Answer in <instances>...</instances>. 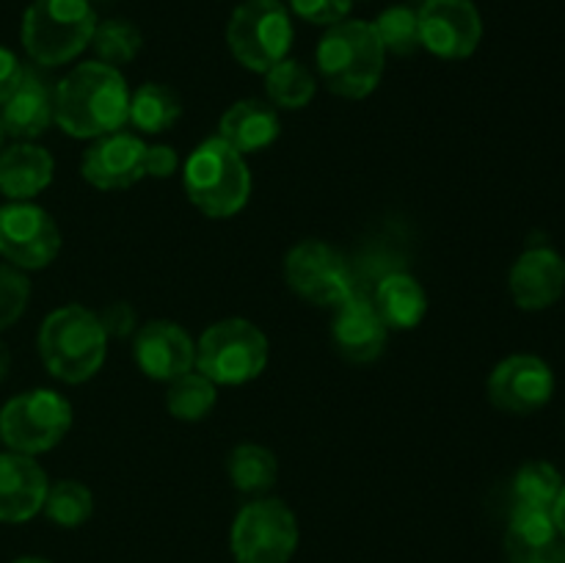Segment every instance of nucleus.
<instances>
[{"label":"nucleus","mask_w":565,"mask_h":563,"mask_svg":"<svg viewBox=\"0 0 565 563\" xmlns=\"http://www.w3.org/2000/svg\"><path fill=\"white\" fill-rule=\"evenodd\" d=\"M39 357L64 384H83L97 375L108 357V334L97 312L81 304L50 312L39 329Z\"/></svg>","instance_id":"obj_3"},{"label":"nucleus","mask_w":565,"mask_h":563,"mask_svg":"<svg viewBox=\"0 0 565 563\" xmlns=\"http://www.w3.org/2000/svg\"><path fill=\"white\" fill-rule=\"evenodd\" d=\"M147 144L132 132H110L97 138L81 160V174L99 191H121L136 185L143 174Z\"/></svg>","instance_id":"obj_15"},{"label":"nucleus","mask_w":565,"mask_h":563,"mask_svg":"<svg viewBox=\"0 0 565 563\" xmlns=\"http://www.w3.org/2000/svg\"><path fill=\"white\" fill-rule=\"evenodd\" d=\"M188 202L207 219H232L246 208L252 196V174L246 158L224 138H207L199 144L182 169Z\"/></svg>","instance_id":"obj_4"},{"label":"nucleus","mask_w":565,"mask_h":563,"mask_svg":"<svg viewBox=\"0 0 565 563\" xmlns=\"http://www.w3.org/2000/svg\"><path fill=\"white\" fill-rule=\"evenodd\" d=\"M419 14V42L436 59L463 61L480 47L483 17L472 0H423Z\"/></svg>","instance_id":"obj_12"},{"label":"nucleus","mask_w":565,"mask_h":563,"mask_svg":"<svg viewBox=\"0 0 565 563\" xmlns=\"http://www.w3.org/2000/svg\"><path fill=\"white\" fill-rule=\"evenodd\" d=\"M55 160L44 147L17 141L0 149V193L11 202H28L53 182Z\"/></svg>","instance_id":"obj_21"},{"label":"nucleus","mask_w":565,"mask_h":563,"mask_svg":"<svg viewBox=\"0 0 565 563\" xmlns=\"http://www.w3.org/2000/svg\"><path fill=\"white\" fill-rule=\"evenodd\" d=\"M265 92L276 110H298L312 103L318 81L301 61L285 59L265 72Z\"/></svg>","instance_id":"obj_26"},{"label":"nucleus","mask_w":565,"mask_h":563,"mask_svg":"<svg viewBox=\"0 0 565 563\" xmlns=\"http://www.w3.org/2000/svg\"><path fill=\"white\" fill-rule=\"evenodd\" d=\"M226 472H230L232 486L243 495H265L274 489L276 478H279V461L274 453L263 445H246L232 447L230 458H226Z\"/></svg>","instance_id":"obj_25"},{"label":"nucleus","mask_w":565,"mask_h":563,"mask_svg":"<svg viewBox=\"0 0 565 563\" xmlns=\"http://www.w3.org/2000/svg\"><path fill=\"white\" fill-rule=\"evenodd\" d=\"M268 364V337L246 318L207 326L196 340V370L215 386L248 384Z\"/></svg>","instance_id":"obj_6"},{"label":"nucleus","mask_w":565,"mask_h":563,"mask_svg":"<svg viewBox=\"0 0 565 563\" xmlns=\"http://www.w3.org/2000/svg\"><path fill=\"white\" fill-rule=\"evenodd\" d=\"M97 318H99V323H103L105 334L119 337V340H121V337L132 334V331H136V326H138L136 309H132L127 301L108 304V307H105L103 312L97 315Z\"/></svg>","instance_id":"obj_34"},{"label":"nucleus","mask_w":565,"mask_h":563,"mask_svg":"<svg viewBox=\"0 0 565 563\" xmlns=\"http://www.w3.org/2000/svg\"><path fill=\"white\" fill-rule=\"evenodd\" d=\"M375 33H379L381 44H384L386 53L392 55H414L423 42H419V14L417 9L406 3L390 6L379 14V20L373 22Z\"/></svg>","instance_id":"obj_30"},{"label":"nucleus","mask_w":565,"mask_h":563,"mask_svg":"<svg viewBox=\"0 0 565 563\" xmlns=\"http://www.w3.org/2000/svg\"><path fill=\"white\" fill-rule=\"evenodd\" d=\"M370 298H373L386 329L395 331L417 329L428 312V296H425L423 285L406 270H390L381 276Z\"/></svg>","instance_id":"obj_22"},{"label":"nucleus","mask_w":565,"mask_h":563,"mask_svg":"<svg viewBox=\"0 0 565 563\" xmlns=\"http://www.w3.org/2000/svg\"><path fill=\"white\" fill-rule=\"evenodd\" d=\"M61 252V230L53 215L31 202L0 208V257L20 270L47 268Z\"/></svg>","instance_id":"obj_11"},{"label":"nucleus","mask_w":565,"mask_h":563,"mask_svg":"<svg viewBox=\"0 0 565 563\" xmlns=\"http://www.w3.org/2000/svg\"><path fill=\"white\" fill-rule=\"evenodd\" d=\"M557 535L561 533H557L552 508L524 506V502H516L511 511V519H508V533H505L508 557H511V563H519L522 557H527L530 552L552 544Z\"/></svg>","instance_id":"obj_23"},{"label":"nucleus","mask_w":565,"mask_h":563,"mask_svg":"<svg viewBox=\"0 0 565 563\" xmlns=\"http://www.w3.org/2000/svg\"><path fill=\"white\" fill-rule=\"evenodd\" d=\"M88 47H94L97 61H103V64H110L119 70V66L136 61V55L141 53V47H143V36H141V31L132 25V22L105 20V22H97L92 44H88Z\"/></svg>","instance_id":"obj_29"},{"label":"nucleus","mask_w":565,"mask_h":563,"mask_svg":"<svg viewBox=\"0 0 565 563\" xmlns=\"http://www.w3.org/2000/svg\"><path fill=\"white\" fill-rule=\"evenodd\" d=\"M285 279L315 307H340L356 290L348 259L323 241L296 243L285 259Z\"/></svg>","instance_id":"obj_10"},{"label":"nucleus","mask_w":565,"mask_h":563,"mask_svg":"<svg viewBox=\"0 0 565 563\" xmlns=\"http://www.w3.org/2000/svg\"><path fill=\"white\" fill-rule=\"evenodd\" d=\"M565 480L561 469L552 467L550 461H530L513 475V497L524 506L552 508L561 497Z\"/></svg>","instance_id":"obj_31"},{"label":"nucleus","mask_w":565,"mask_h":563,"mask_svg":"<svg viewBox=\"0 0 565 563\" xmlns=\"http://www.w3.org/2000/svg\"><path fill=\"white\" fill-rule=\"evenodd\" d=\"M22 77H25V66H22V61L17 59L9 47H0V105L17 92Z\"/></svg>","instance_id":"obj_35"},{"label":"nucleus","mask_w":565,"mask_h":563,"mask_svg":"<svg viewBox=\"0 0 565 563\" xmlns=\"http://www.w3.org/2000/svg\"><path fill=\"white\" fill-rule=\"evenodd\" d=\"M508 287L519 309L541 312L561 301L565 290V259L555 248L533 246L513 263Z\"/></svg>","instance_id":"obj_17"},{"label":"nucleus","mask_w":565,"mask_h":563,"mask_svg":"<svg viewBox=\"0 0 565 563\" xmlns=\"http://www.w3.org/2000/svg\"><path fill=\"white\" fill-rule=\"evenodd\" d=\"M31 298V282L25 270L14 265H0V331L14 326L22 318Z\"/></svg>","instance_id":"obj_32"},{"label":"nucleus","mask_w":565,"mask_h":563,"mask_svg":"<svg viewBox=\"0 0 565 563\" xmlns=\"http://www.w3.org/2000/svg\"><path fill=\"white\" fill-rule=\"evenodd\" d=\"M3 138H6V132H3V125H0V149H3Z\"/></svg>","instance_id":"obj_41"},{"label":"nucleus","mask_w":565,"mask_h":563,"mask_svg":"<svg viewBox=\"0 0 565 563\" xmlns=\"http://www.w3.org/2000/svg\"><path fill=\"white\" fill-rule=\"evenodd\" d=\"M9 368H11V353H9V346H6L3 340H0V381L9 375Z\"/></svg>","instance_id":"obj_39"},{"label":"nucleus","mask_w":565,"mask_h":563,"mask_svg":"<svg viewBox=\"0 0 565 563\" xmlns=\"http://www.w3.org/2000/svg\"><path fill=\"white\" fill-rule=\"evenodd\" d=\"M11 563H50V561H44V557H36V555H25V557H17V561Z\"/></svg>","instance_id":"obj_40"},{"label":"nucleus","mask_w":565,"mask_h":563,"mask_svg":"<svg viewBox=\"0 0 565 563\" xmlns=\"http://www.w3.org/2000/svg\"><path fill=\"white\" fill-rule=\"evenodd\" d=\"M138 370L154 381H174L196 368V342L174 320H152L132 340Z\"/></svg>","instance_id":"obj_14"},{"label":"nucleus","mask_w":565,"mask_h":563,"mask_svg":"<svg viewBox=\"0 0 565 563\" xmlns=\"http://www.w3.org/2000/svg\"><path fill=\"white\" fill-rule=\"evenodd\" d=\"M519 563H565V539H555L552 544L541 546V550L530 552L527 557H522Z\"/></svg>","instance_id":"obj_37"},{"label":"nucleus","mask_w":565,"mask_h":563,"mask_svg":"<svg viewBox=\"0 0 565 563\" xmlns=\"http://www.w3.org/2000/svg\"><path fill=\"white\" fill-rule=\"evenodd\" d=\"M42 511L58 528H81L94 513L92 489L77 480H58L47 489Z\"/></svg>","instance_id":"obj_28"},{"label":"nucleus","mask_w":565,"mask_h":563,"mask_svg":"<svg viewBox=\"0 0 565 563\" xmlns=\"http://www.w3.org/2000/svg\"><path fill=\"white\" fill-rule=\"evenodd\" d=\"M177 171V152L166 144H154V147H147V160H143V174L158 177V180H166Z\"/></svg>","instance_id":"obj_36"},{"label":"nucleus","mask_w":565,"mask_h":563,"mask_svg":"<svg viewBox=\"0 0 565 563\" xmlns=\"http://www.w3.org/2000/svg\"><path fill=\"white\" fill-rule=\"evenodd\" d=\"M55 125L72 138H103L119 132L130 114V88L116 66L86 61L66 72L53 94Z\"/></svg>","instance_id":"obj_1"},{"label":"nucleus","mask_w":565,"mask_h":563,"mask_svg":"<svg viewBox=\"0 0 565 563\" xmlns=\"http://www.w3.org/2000/svg\"><path fill=\"white\" fill-rule=\"evenodd\" d=\"M47 472L33 456L0 453V522L22 524L36 517L47 497Z\"/></svg>","instance_id":"obj_18"},{"label":"nucleus","mask_w":565,"mask_h":563,"mask_svg":"<svg viewBox=\"0 0 565 563\" xmlns=\"http://www.w3.org/2000/svg\"><path fill=\"white\" fill-rule=\"evenodd\" d=\"M215 401H218V390L199 370H191V373L169 381V392H166V408H169L171 417L182 419V423L204 419L213 412Z\"/></svg>","instance_id":"obj_27"},{"label":"nucleus","mask_w":565,"mask_h":563,"mask_svg":"<svg viewBox=\"0 0 565 563\" xmlns=\"http://www.w3.org/2000/svg\"><path fill=\"white\" fill-rule=\"evenodd\" d=\"M237 563H290L298 550V519L285 500L257 497L237 511L230 530Z\"/></svg>","instance_id":"obj_8"},{"label":"nucleus","mask_w":565,"mask_h":563,"mask_svg":"<svg viewBox=\"0 0 565 563\" xmlns=\"http://www.w3.org/2000/svg\"><path fill=\"white\" fill-rule=\"evenodd\" d=\"M552 517H555V524H557V533L565 539V486L561 491V497L555 500V506H552Z\"/></svg>","instance_id":"obj_38"},{"label":"nucleus","mask_w":565,"mask_h":563,"mask_svg":"<svg viewBox=\"0 0 565 563\" xmlns=\"http://www.w3.org/2000/svg\"><path fill=\"white\" fill-rule=\"evenodd\" d=\"M486 392L500 412L533 414L552 401L555 375L544 359L533 353H513L491 370Z\"/></svg>","instance_id":"obj_13"},{"label":"nucleus","mask_w":565,"mask_h":563,"mask_svg":"<svg viewBox=\"0 0 565 563\" xmlns=\"http://www.w3.org/2000/svg\"><path fill=\"white\" fill-rule=\"evenodd\" d=\"M292 36L290 9L281 0H243L226 25V44L237 64L263 75L287 59Z\"/></svg>","instance_id":"obj_7"},{"label":"nucleus","mask_w":565,"mask_h":563,"mask_svg":"<svg viewBox=\"0 0 565 563\" xmlns=\"http://www.w3.org/2000/svg\"><path fill=\"white\" fill-rule=\"evenodd\" d=\"M287 9L301 20L312 22V25H337V22L348 20L353 9V0H287Z\"/></svg>","instance_id":"obj_33"},{"label":"nucleus","mask_w":565,"mask_h":563,"mask_svg":"<svg viewBox=\"0 0 565 563\" xmlns=\"http://www.w3.org/2000/svg\"><path fill=\"white\" fill-rule=\"evenodd\" d=\"M97 22L88 0H33L22 14V47L39 66H64L92 44Z\"/></svg>","instance_id":"obj_5"},{"label":"nucleus","mask_w":565,"mask_h":563,"mask_svg":"<svg viewBox=\"0 0 565 563\" xmlns=\"http://www.w3.org/2000/svg\"><path fill=\"white\" fill-rule=\"evenodd\" d=\"M281 132L279 110L265 99H241L230 105L218 121V138H224L232 149L246 158V155L263 152L270 144H276Z\"/></svg>","instance_id":"obj_20"},{"label":"nucleus","mask_w":565,"mask_h":563,"mask_svg":"<svg viewBox=\"0 0 565 563\" xmlns=\"http://www.w3.org/2000/svg\"><path fill=\"white\" fill-rule=\"evenodd\" d=\"M318 72L337 97L364 99L379 88L386 66V50L373 22L342 20L326 28L315 50Z\"/></svg>","instance_id":"obj_2"},{"label":"nucleus","mask_w":565,"mask_h":563,"mask_svg":"<svg viewBox=\"0 0 565 563\" xmlns=\"http://www.w3.org/2000/svg\"><path fill=\"white\" fill-rule=\"evenodd\" d=\"M334 309L337 315L334 326H331V337H334V346L340 351V357L353 364L375 362L384 353L390 329L381 320L373 298L362 290H353Z\"/></svg>","instance_id":"obj_16"},{"label":"nucleus","mask_w":565,"mask_h":563,"mask_svg":"<svg viewBox=\"0 0 565 563\" xmlns=\"http://www.w3.org/2000/svg\"><path fill=\"white\" fill-rule=\"evenodd\" d=\"M182 116V99L174 88L163 83H143L130 94V114L127 121L141 132H163L177 125Z\"/></svg>","instance_id":"obj_24"},{"label":"nucleus","mask_w":565,"mask_h":563,"mask_svg":"<svg viewBox=\"0 0 565 563\" xmlns=\"http://www.w3.org/2000/svg\"><path fill=\"white\" fill-rule=\"evenodd\" d=\"M70 428L72 406L55 390H28L0 408V442L22 456L53 450Z\"/></svg>","instance_id":"obj_9"},{"label":"nucleus","mask_w":565,"mask_h":563,"mask_svg":"<svg viewBox=\"0 0 565 563\" xmlns=\"http://www.w3.org/2000/svg\"><path fill=\"white\" fill-rule=\"evenodd\" d=\"M55 88H50L36 72L25 70V77L17 86V92L0 105V125L6 136L17 141H33L53 125Z\"/></svg>","instance_id":"obj_19"}]
</instances>
